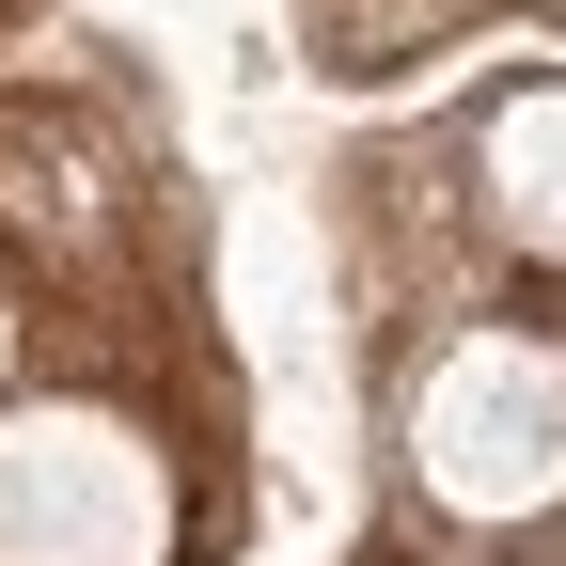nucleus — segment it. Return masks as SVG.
I'll return each mask as SVG.
<instances>
[{"label":"nucleus","instance_id":"obj_1","mask_svg":"<svg viewBox=\"0 0 566 566\" xmlns=\"http://www.w3.org/2000/svg\"><path fill=\"white\" fill-rule=\"evenodd\" d=\"M409 472L441 488V520H535L566 504V346L472 331L409 394Z\"/></svg>","mask_w":566,"mask_h":566},{"label":"nucleus","instance_id":"obj_2","mask_svg":"<svg viewBox=\"0 0 566 566\" xmlns=\"http://www.w3.org/2000/svg\"><path fill=\"white\" fill-rule=\"evenodd\" d=\"M174 472L111 409H0V566H158Z\"/></svg>","mask_w":566,"mask_h":566},{"label":"nucleus","instance_id":"obj_3","mask_svg":"<svg viewBox=\"0 0 566 566\" xmlns=\"http://www.w3.org/2000/svg\"><path fill=\"white\" fill-rule=\"evenodd\" d=\"M488 189H504V237L566 268V95H520L488 126Z\"/></svg>","mask_w":566,"mask_h":566},{"label":"nucleus","instance_id":"obj_4","mask_svg":"<svg viewBox=\"0 0 566 566\" xmlns=\"http://www.w3.org/2000/svg\"><path fill=\"white\" fill-rule=\"evenodd\" d=\"M0 363H17V315H0Z\"/></svg>","mask_w":566,"mask_h":566}]
</instances>
